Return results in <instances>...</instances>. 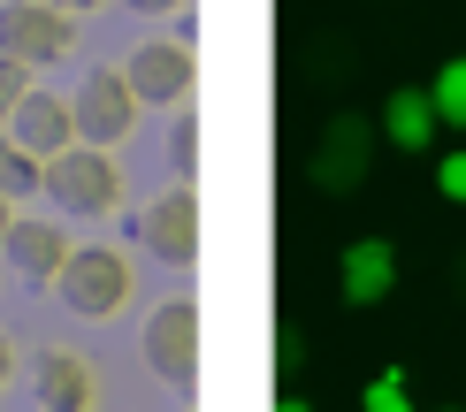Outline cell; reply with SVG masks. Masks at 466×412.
Masks as SVG:
<instances>
[{
    "label": "cell",
    "instance_id": "cell-1",
    "mask_svg": "<svg viewBox=\"0 0 466 412\" xmlns=\"http://www.w3.org/2000/svg\"><path fill=\"white\" fill-rule=\"evenodd\" d=\"M46 191H54V206H62V214L100 222V214L123 206V168H115L107 146H69V153H54V161H46Z\"/></svg>",
    "mask_w": 466,
    "mask_h": 412
},
{
    "label": "cell",
    "instance_id": "cell-2",
    "mask_svg": "<svg viewBox=\"0 0 466 412\" xmlns=\"http://www.w3.org/2000/svg\"><path fill=\"white\" fill-rule=\"evenodd\" d=\"M54 290H62L69 313H85V321H107V313L130 306V290H138V275H130V260L115 245H76L62 275H54Z\"/></svg>",
    "mask_w": 466,
    "mask_h": 412
},
{
    "label": "cell",
    "instance_id": "cell-3",
    "mask_svg": "<svg viewBox=\"0 0 466 412\" xmlns=\"http://www.w3.org/2000/svg\"><path fill=\"white\" fill-rule=\"evenodd\" d=\"M0 54L24 62V69L69 62L76 54V15L62 0H8V8H0Z\"/></svg>",
    "mask_w": 466,
    "mask_h": 412
},
{
    "label": "cell",
    "instance_id": "cell-4",
    "mask_svg": "<svg viewBox=\"0 0 466 412\" xmlns=\"http://www.w3.org/2000/svg\"><path fill=\"white\" fill-rule=\"evenodd\" d=\"M375 137H382V130L367 123V115H329L321 137L306 146V184L329 191V199L352 191V184H367V168H375Z\"/></svg>",
    "mask_w": 466,
    "mask_h": 412
},
{
    "label": "cell",
    "instance_id": "cell-5",
    "mask_svg": "<svg viewBox=\"0 0 466 412\" xmlns=\"http://www.w3.org/2000/svg\"><path fill=\"white\" fill-rule=\"evenodd\" d=\"M69 115H76V146H123L138 130V92H130L123 69H92L85 85L69 92Z\"/></svg>",
    "mask_w": 466,
    "mask_h": 412
},
{
    "label": "cell",
    "instance_id": "cell-6",
    "mask_svg": "<svg viewBox=\"0 0 466 412\" xmlns=\"http://www.w3.org/2000/svg\"><path fill=\"white\" fill-rule=\"evenodd\" d=\"M146 367H153V382H168V389L199 382V306H191V298L153 306V321H146Z\"/></svg>",
    "mask_w": 466,
    "mask_h": 412
},
{
    "label": "cell",
    "instance_id": "cell-7",
    "mask_svg": "<svg viewBox=\"0 0 466 412\" xmlns=\"http://www.w3.org/2000/svg\"><path fill=\"white\" fill-rule=\"evenodd\" d=\"M123 76H130V92H138V107H177V100H191V85H199V54H191L184 38H146L123 62Z\"/></svg>",
    "mask_w": 466,
    "mask_h": 412
},
{
    "label": "cell",
    "instance_id": "cell-8",
    "mask_svg": "<svg viewBox=\"0 0 466 412\" xmlns=\"http://www.w3.org/2000/svg\"><path fill=\"white\" fill-rule=\"evenodd\" d=\"M138 245L153 252V260H168V267H191L199 260V191L168 184L161 199L138 214Z\"/></svg>",
    "mask_w": 466,
    "mask_h": 412
},
{
    "label": "cell",
    "instance_id": "cell-9",
    "mask_svg": "<svg viewBox=\"0 0 466 412\" xmlns=\"http://www.w3.org/2000/svg\"><path fill=\"white\" fill-rule=\"evenodd\" d=\"M31 397L46 405V412H100V375H92L85 351L46 344V351H38V367H31Z\"/></svg>",
    "mask_w": 466,
    "mask_h": 412
},
{
    "label": "cell",
    "instance_id": "cell-10",
    "mask_svg": "<svg viewBox=\"0 0 466 412\" xmlns=\"http://www.w3.org/2000/svg\"><path fill=\"white\" fill-rule=\"evenodd\" d=\"M8 137L31 153L38 168H46L54 153H69V146H76V115H69L62 92H38V85H31L24 100H15V115H8Z\"/></svg>",
    "mask_w": 466,
    "mask_h": 412
},
{
    "label": "cell",
    "instance_id": "cell-11",
    "mask_svg": "<svg viewBox=\"0 0 466 412\" xmlns=\"http://www.w3.org/2000/svg\"><path fill=\"white\" fill-rule=\"evenodd\" d=\"M390 290H398V252H390V237L344 245V260H337V298H344V306H382Z\"/></svg>",
    "mask_w": 466,
    "mask_h": 412
},
{
    "label": "cell",
    "instance_id": "cell-12",
    "mask_svg": "<svg viewBox=\"0 0 466 412\" xmlns=\"http://www.w3.org/2000/svg\"><path fill=\"white\" fill-rule=\"evenodd\" d=\"M375 130H382V146H390V153H429L436 137H443V115H436V100L420 85H398L390 100H382Z\"/></svg>",
    "mask_w": 466,
    "mask_h": 412
},
{
    "label": "cell",
    "instance_id": "cell-13",
    "mask_svg": "<svg viewBox=\"0 0 466 412\" xmlns=\"http://www.w3.org/2000/svg\"><path fill=\"white\" fill-rule=\"evenodd\" d=\"M0 252H8V267L15 275H31V283H54V275H62V260H69V237L54 222H24V214H15L8 222V237H0Z\"/></svg>",
    "mask_w": 466,
    "mask_h": 412
},
{
    "label": "cell",
    "instance_id": "cell-14",
    "mask_svg": "<svg viewBox=\"0 0 466 412\" xmlns=\"http://www.w3.org/2000/svg\"><path fill=\"white\" fill-rule=\"evenodd\" d=\"M429 100H436V115H443V130H466V54H451V62L436 69Z\"/></svg>",
    "mask_w": 466,
    "mask_h": 412
},
{
    "label": "cell",
    "instance_id": "cell-15",
    "mask_svg": "<svg viewBox=\"0 0 466 412\" xmlns=\"http://www.w3.org/2000/svg\"><path fill=\"white\" fill-rule=\"evenodd\" d=\"M0 191H8V199H24V191H46V168H38L31 153L15 146L8 130H0Z\"/></svg>",
    "mask_w": 466,
    "mask_h": 412
},
{
    "label": "cell",
    "instance_id": "cell-16",
    "mask_svg": "<svg viewBox=\"0 0 466 412\" xmlns=\"http://www.w3.org/2000/svg\"><path fill=\"white\" fill-rule=\"evenodd\" d=\"M360 412H413V397H405V367H390V375H375V382H367Z\"/></svg>",
    "mask_w": 466,
    "mask_h": 412
},
{
    "label": "cell",
    "instance_id": "cell-17",
    "mask_svg": "<svg viewBox=\"0 0 466 412\" xmlns=\"http://www.w3.org/2000/svg\"><path fill=\"white\" fill-rule=\"evenodd\" d=\"M24 92H31V69L0 54V130H8V115H15V100H24Z\"/></svg>",
    "mask_w": 466,
    "mask_h": 412
},
{
    "label": "cell",
    "instance_id": "cell-18",
    "mask_svg": "<svg viewBox=\"0 0 466 412\" xmlns=\"http://www.w3.org/2000/svg\"><path fill=\"white\" fill-rule=\"evenodd\" d=\"M436 191H443L451 206H466V146H459V153H443V161H436Z\"/></svg>",
    "mask_w": 466,
    "mask_h": 412
},
{
    "label": "cell",
    "instance_id": "cell-19",
    "mask_svg": "<svg viewBox=\"0 0 466 412\" xmlns=\"http://www.w3.org/2000/svg\"><path fill=\"white\" fill-rule=\"evenodd\" d=\"M123 8H138V15H177V8H191V0H123Z\"/></svg>",
    "mask_w": 466,
    "mask_h": 412
},
{
    "label": "cell",
    "instance_id": "cell-20",
    "mask_svg": "<svg viewBox=\"0 0 466 412\" xmlns=\"http://www.w3.org/2000/svg\"><path fill=\"white\" fill-rule=\"evenodd\" d=\"M8 375H15V344L0 337V389H8Z\"/></svg>",
    "mask_w": 466,
    "mask_h": 412
},
{
    "label": "cell",
    "instance_id": "cell-21",
    "mask_svg": "<svg viewBox=\"0 0 466 412\" xmlns=\"http://www.w3.org/2000/svg\"><path fill=\"white\" fill-rule=\"evenodd\" d=\"M8 222H15V199H8V191H0V237H8Z\"/></svg>",
    "mask_w": 466,
    "mask_h": 412
},
{
    "label": "cell",
    "instance_id": "cell-22",
    "mask_svg": "<svg viewBox=\"0 0 466 412\" xmlns=\"http://www.w3.org/2000/svg\"><path fill=\"white\" fill-rule=\"evenodd\" d=\"M62 8H69V15H85V8H107V0H62Z\"/></svg>",
    "mask_w": 466,
    "mask_h": 412
},
{
    "label": "cell",
    "instance_id": "cell-23",
    "mask_svg": "<svg viewBox=\"0 0 466 412\" xmlns=\"http://www.w3.org/2000/svg\"><path fill=\"white\" fill-rule=\"evenodd\" d=\"M276 412H314V405H306V397H283V405H276Z\"/></svg>",
    "mask_w": 466,
    "mask_h": 412
},
{
    "label": "cell",
    "instance_id": "cell-24",
    "mask_svg": "<svg viewBox=\"0 0 466 412\" xmlns=\"http://www.w3.org/2000/svg\"><path fill=\"white\" fill-rule=\"evenodd\" d=\"M436 412H466V405H436Z\"/></svg>",
    "mask_w": 466,
    "mask_h": 412
}]
</instances>
